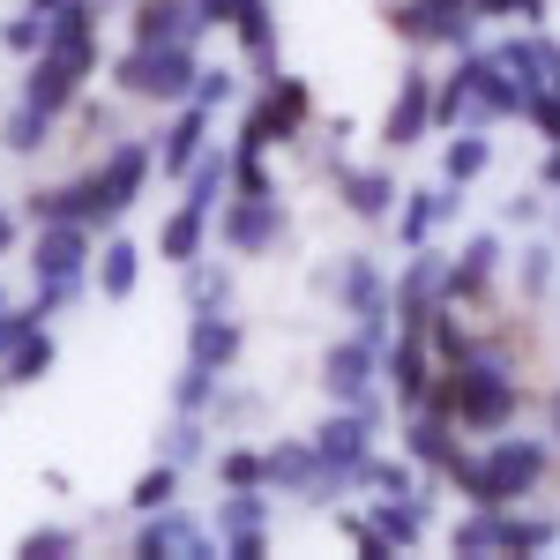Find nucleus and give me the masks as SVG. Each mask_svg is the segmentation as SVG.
I'll return each instance as SVG.
<instances>
[{
  "instance_id": "a211bd4d",
  "label": "nucleus",
  "mask_w": 560,
  "mask_h": 560,
  "mask_svg": "<svg viewBox=\"0 0 560 560\" xmlns=\"http://www.w3.org/2000/svg\"><path fill=\"white\" fill-rule=\"evenodd\" d=\"M179 179H187V210L210 217V210H217V195L232 187V150H202V158H195V165H187Z\"/></svg>"
},
{
  "instance_id": "9b49d317",
  "label": "nucleus",
  "mask_w": 560,
  "mask_h": 560,
  "mask_svg": "<svg viewBox=\"0 0 560 560\" xmlns=\"http://www.w3.org/2000/svg\"><path fill=\"white\" fill-rule=\"evenodd\" d=\"M23 217H31V224H60V217H68V224H90V217H97V179H60V187H31V202H23Z\"/></svg>"
},
{
  "instance_id": "6ab92c4d",
  "label": "nucleus",
  "mask_w": 560,
  "mask_h": 560,
  "mask_svg": "<svg viewBox=\"0 0 560 560\" xmlns=\"http://www.w3.org/2000/svg\"><path fill=\"white\" fill-rule=\"evenodd\" d=\"M433 97H427V75H404V97L388 105V142L404 150V142H419V128H427Z\"/></svg>"
},
{
  "instance_id": "c03bdc74",
  "label": "nucleus",
  "mask_w": 560,
  "mask_h": 560,
  "mask_svg": "<svg viewBox=\"0 0 560 560\" xmlns=\"http://www.w3.org/2000/svg\"><path fill=\"white\" fill-rule=\"evenodd\" d=\"M31 8H38V15H45V8H60V0H31Z\"/></svg>"
},
{
  "instance_id": "dca6fc26",
  "label": "nucleus",
  "mask_w": 560,
  "mask_h": 560,
  "mask_svg": "<svg viewBox=\"0 0 560 560\" xmlns=\"http://www.w3.org/2000/svg\"><path fill=\"white\" fill-rule=\"evenodd\" d=\"M45 142H52V113H38L31 97L0 113V150H15V158H38Z\"/></svg>"
},
{
  "instance_id": "f704fd0d",
  "label": "nucleus",
  "mask_w": 560,
  "mask_h": 560,
  "mask_svg": "<svg viewBox=\"0 0 560 560\" xmlns=\"http://www.w3.org/2000/svg\"><path fill=\"white\" fill-rule=\"evenodd\" d=\"M187 97H195L202 113H217V105L232 97V75H224V68H195V90H187Z\"/></svg>"
},
{
  "instance_id": "2f4dec72",
  "label": "nucleus",
  "mask_w": 560,
  "mask_h": 560,
  "mask_svg": "<svg viewBox=\"0 0 560 560\" xmlns=\"http://www.w3.org/2000/svg\"><path fill=\"white\" fill-rule=\"evenodd\" d=\"M448 179H478L486 173V142L478 135H464V142H448V165H441Z\"/></svg>"
},
{
  "instance_id": "393cba45",
  "label": "nucleus",
  "mask_w": 560,
  "mask_h": 560,
  "mask_svg": "<svg viewBox=\"0 0 560 560\" xmlns=\"http://www.w3.org/2000/svg\"><path fill=\"white\" fill-rule=\"evenodd\" d=\"M269 142H292V120H284V113H277V105H269V97H261L255 113H247V128H240V150H269Z\"/></svg>"
},
{
  "instance_id": "72a5a7b5",
  "label": "nucleus",
  "mask_w": 560,
  "mask_h": 560,
  "mask_svg": "<svg viewBox=\"0 0 560 560\" xmlns=\"http://www.w3.org/2000/svg\"><path fill=\"white\" fill-rule=\"evenodd\" d=\"M501 546H509V553H538V546H553V523H501Z\"/></svg>"
},
{
  "instance_id": "5701e85b",
  "label": "nucleus",
  "mask_w": 560,
  "mask_h": 560,
  "mask_svg": "<svg viewBox=\"0 0 560 560\" xmlns=\"http://www.w3.org/2000/svg\"><path fill=\"white\" fill-rule=\"evenodd\" d=\"M388 382H396L404 404H419V396H427V351H419V337H404V345L388 351Z\"/></svg>"
},
{
  "instance_id": "f8f14e48",
  "label": "nucleus",
  "mask_w": 560,
  "mask_h": 560,
  "mask_svg": "<svg viewBox=\"0 0 560 560\" xmlns=\"http://www.w3.org/2000/svg\"><path fill=\"white\" fill-rule=\"evenodd\" d=\"M314 456H322V471L345 486L359 464H366V411H345V419H329L322 441H314Z\"/></svg>"
},
{
  "instance_id": "2eb2a0df",
  "label": "nucleus",
  "mask_w": 560,
  "mask_h": 560,
  "mask_svg": "<svg viewBox=\"0 0 560 560\" xmlns=\"http://www.w3.org/2000/svg\"><path fill=\"white\" fill-rule=\"evenodd\" d=\"M90 269H97V300H128L135 277H142V247H135V240H105V247L90 255Z\"/></svg>"
},
{
  "instance_id": "49530a36",
  "label": "nucleus",
  "mask_w": 560,
  "mask_h": 560,
  "mask_svg": "<svg viewBox=\"0 0 560 560\" xmlns=\"http://www.w3.org/2000/svg\"><path fill=\"white\" fill-rule=\"evenodd\" d=\"M0 306H8V292H0Z\"/></svg>"
},
{
  "instance_id": "ddd939ff",
  "label": "nucleus",
  "mask_w": 560,
  "mask_h": 560,
  "mask_svg": "<svg viewBox=\"0 0 560 560\" xmlns=\"http://www.w3.org/2000/svg\"><path fill=\"white\" fill-rule=\"evenodd\" d=\"M366 382H374V345H366V337H359V345H337V351H329V396H337L345 411H374Z\"/></svg>"
},
{
  "instance_id": "473e14b6",
  "label": "nucleus",
  "mask_w": 560,
  "mask_h": 560,
  "mask_svg": "<svg viewBox=\"0 0 560 560\" xmlns=\"http://www.w3.org/2000/svg\"><path fill=\"white\" fill-rule=\"evenodd\" d=\"M217 478H224V486H261V456L255 448H224V456H217Z\"/></svg>"
},
{
  "instance_id": "4be33fe9",
  "label": "nucleus",
  "mask_w": 560,
  "mask_h": 560,
  "mask_svg": "<svg viewBox=\"0 0 560 560\" xmlns=\"http://www.w3.org/2000/svg\"><path fill=\"white\" fill-rule=\"evenodd\" d=\"M173 493H179V464H165V456H158V464H150V471L135 478L128 509H135V516H150V509H173Z\"/></svg>"
},
{
  "instance_id": "c9c22d12",
  "label": "nucleus",
  "mask_w": 560,
  "mask_h": 560,
  "mask_svg": "<svg viewBox=\"0 0 560 560\" xmlns=\"http://www.w3.org/2000/svg\"><path fill=\"white\" fill-rule=\"evenodd\" d=\"M411 448H419L427 464H448V456H456V448H448V427H441V419H419V427H411Z\"/></svg>"
},
{
  "instance_id": "f3484780",
  "label": "nucleus",
  "mask_w": 560,
  "mask_h": 560,
  "mask_svg": "<svg viewBox=\"0 0 560 560\" xmlns=\"http://www.w3.org/2000/svg\"><path fill=\"white\" fill-rule=\"evenodd\" d=\"M202 240H210V217H202V210H187V202H179V210L165 217V232H158V255L187 269V261H202Z\"/></svg>"
},
{
  "instance_id": "b1692460",
  "label": "nucleus",
  "mask_w": 560,
  "mask_h": 560,
  "mask_svg": "<svg viewBox=\"0 0 560 560\" xmlns=\"http://www.w3.org/2000/svg\"><path fill=\"white\" fill-rule=\"evenodd\" d=\"M337 187H345V202H351L359 217H382V210H388V195H396L382 173H345V165H337Z\"/></svg>"
},
{
  "instance_id": "4c0bfd02",
  "label": "nucleus",
  "mask_w": 560,
  "mask_h": 560,
  "mask_svg": "<svg viewBox=\"0 0 560 560\" xmlns=\"http://www.w3.org/2000/svg\"><path fill=\"white\" fill-rule=\"evenodd\" d=\"M486 546H501V523H493V516H478V523L456 530V553H486Z\"/></svg>"
},
{
  "instance_id": "6e6552de",
  "label": "nucleus",
  "mask_w": 560,
  "mask_h": 560,
  "mask_svg": "<svg viewBox=\"0 0 560 560\" xmlns=\"http://www.w3.org/2000/svg\"><path fill=\"white\" fill-rule=\"evenodd\" d=\"M83 83H90V75L75 68V60H68V52L38 45V52H31V75H23V97H31L38 113H52V120H60V113L83 97Z\"/></svg>"
},
{
  "instance_id": "7c9ffc66",
  "label": "nucleus",
  "mask_w": 560,
  "mask_h": 560,
  "mask_svg": "<svg viewBox=\"0 0 560 560\" xmlns=\"http://www.w3.org/2000/svg\"><path fill=\"white\" fill-rule=\"evenodd\" d=\"M23 553H31V560H68V553H75V530L45 523V530H31V538H23Z\"/></svg>"
},
{
  "instance_id": "0eeeda50",
  "label": "nucleus",
  "mask_w": 560,
  "mask_h": 560,
  "mask_svg": "<svg viewBox=\"0 0 560 560\" xmlns=\"http://www.w3.org/2000/svg\"><path fill=\"white\" fill-rule=\"evenodd\" d=\"M217 232H224L232 255H269L277 232H284V210H277V195H232V210H224Z\"/></svg>"
},
{
  "instance_id": "9d476101",
  "label": "nucleus",
  "mask_w": 560,
  "mask_h": 560,
  "mask_svg": "<svg viewBox=\"0 0 560 560\" xmlns=\"http://www.w3.org/2000/svg\"><path fill=\"white\" fill-rule=\"evenodd\" d=\"M202 15L195 0H135V45H195Z\"/></svg>"
},
{
  "instance_id": "a878e982",
  "label": "nucleus",
  "mask_w": 560,
  "mask_h": 560,
  "mask_svg": "<svg viewBox=\"0 0 560 560\" xmlns=\"http://www.w3.org/2000/svg\"><path fill=\"white\" fill-rule=\"evenodd\" d=\"M38 45H45V15H38V8H23V15H8V23H0V52L31 60Z\"/></svg>"
},
{
  "instance_id": "1a4fd4ad",
  "label": "nucleus",
  "mask_w": 560,
  "mask_h": 560,
  "mask_svg": "<svg viewBox=\"0 0 560 560\" xmlns=\"http://www.w3.org/2000/svg\"><path fill=\"white\" fill-rule=\"evenodd\" d=\"M202 150H210V113H202V105L187 97V105L173 113V128L158 135V150H150V165H158L165 179H179L187 165H195V158H202Z\"/></svg>"
},
{
  "instance_id": "423d86ee",
  "label": "nucleus",
  "mask_w": 560,
  "mask_h": 560,
  "mask_svg": "<svg viewBox=\"0 0 560 560\" xmlns=\"http://www.w3.org/2000/svg\"><path fill=\"white\" fill-rule=\"evenodd\" d=\"M90 247H97V232L90 224H38V240H31V269H38V284H52V277H83L90 269Z\"/></svg>"
},
{
  "instance_id": "39448f33",
  "label": "nucleus",
  "mask_w": 560,
  "mask_h": 560,
  "mask_svg": "<svg viewBox=\"0 0 560 560\" xmlns=\"http://www.w3.org/2000/svg\"><path fill=\"white\" fill-rule=\"evenodd\" d=\"M135 553L142 560H210V530L179 509H150L135 523Z\"/></svg>"
},
{
  "instance_id": "f03ea898",
  "label": "nucleus",
  "mask_w": 560,
  "mask_h": 560,
  "mask_svg": "<svg viewBox=\"0 0 560 560\" xmlns=\"http://www.w3.org/2000/svg\"><path fill=\"white\" fill-rule=\"evenodd\" d=\"M448 471L471 486L478 509H501V501H516V493H530V486H538V471H546V448H530V441H501L486 464H471V456H448Z\"/></svg>"
},
{
  "instance_id": "de8ad7c7",
  "label": "nucleus",
  "mask_w": 560,
  "mask_h": 560,
  "mask_svg": "<svg viewBox=\"0 0 560 560\" xmlns=\"http://www.w3.org/2000/svg\"><path fill=\"white\" fill-rule=\"evenodd\" d=\"M553 427H560V411H553Z\"/></svg>"
},
{
  "instance_id": "37998d69",
  "label": "nucleus",
  "mask_w": 560,
  "mask_h": 560,
  "mask_svg": "<svg viewBox=\"0 0 560 560\" xmlns=\"http://www.w3.org/2000/svg\"><path fill=\"white\" fill-rule=\"evenodd\" d=\"M509 15H546V0H501Z\"/></svg>"
},
{
  "instance_id": "a18cd8bd",
  "label": "nucleus",
  "mask_w": 560,
  "mask_h": 560,
  "mask_svg": "<svg viewBox=\"0 0 560 560\" xmlns=\"http://www.w3.org/2000/svg\"><path fill=\"white\" fill-rule=\"evenodd\" d=\"M553 179H560V150H553Z\"/></svg>"
},
{
  "instance_id": "58836bf2",
  "label": "nucleus",
  "mask_w": 560,
  "mask_h": 560,
  "mask_svg": "<svg viewBox=\"0 0 560 560\" xmlns=\"http://www.w3.org/2000/svg\"><path fill=\"white\" fill-rule=\"evenodd\" d=\"M359 471L374 478L382 493H411V471H404V464H359Z\"/></svg>"
},
{
  "instance_id": "a19ab883",
  "label": "nucleus",
  "mask_w": 560,
  "mask_h": 560,
  "mask_svg": "<svg viewBox=\"0 0 560 560\" xmlns=\"http://www.w3.org/2000/svg\"><path fill=\"white\" fill-rule=\"evenodd\" d=\"M427 224H433V202H427V195H419V202L404 210V240H427Z\"/></svg>"
},
{
  "instance_id": "c756f323",
  "label": "nucleus",
  "mask_w": 560,
  "mask_h": 560,
  "mask_svg": "<svg viewBox=\"0 0 560 560\" xmlns=\"http://www.w3.org/2000/svg\"><path fill=\"white\" fill-rule=\"evenodd\" d=\"M38 329H45V322H38V306H15V300H8V306H0V359L23 345V337H38Z\"/></svg>"
},
{
  "instance_id": "bb28decb",
  "label": "nucleus",
  "mask_w": 560,
  "mask_h": 560,
  "mask_svg": "<svg viewBox=\"0 0 560 560\" xmlns=\"http://www.w3.org/2000/svg\"><path fill=\"white\" fill-rule=\"evenodd\" d=\"M210 396H217V374L187 359V374L173 382V404H179V411H210Z\"/></svg>"
},
{
  "instance_id": "e433bc0d",
  "label": "nucleus",
  "mask_w": 560,
  "mask_h": 560,
  "mask_svg": "<svg viewBox=\"0 0 560 560\" xmlns=\"http://www.w3.org/2000/svg\"><path fill=\"white\" fill-rule=\"evenodd\" d=\"M187 300L195 306H224V269H195V261H187Z\"/></svg>"
},
{
  "instance_id": "f257e3e1",
  "label": "nucleus",
  "mask_w": 560,
  "mask_h": 560,
  "mask_svg": "<svg viewBox=\"0 0 560 560\" xmlns=\"http://www.w3.org/2000/svg\"><path fill=\"white\" fill-rule=\"evenodd\" d=\"M195 45H128L120 60H113V83L120 97H150V105H187V90H195Z\"/></svg>"
},
{
  "instance_id": "7ed1b4c3",
  "label": "nucleus",
  "mask_w": 560,
  "mask_h": 560,
  "mask_svg": "<svg viewBox=\"0 0 560 560\" xmlns=\"http://www.w3.org/2000/svg\"><path fill=\"white\" fill-rule=\"evenodd\" d=\"M448 411H456V427H471V433L509 427L516 382H509L501 366H464V374H448Z\"/></svg>"
},
{
  "instance_id": "4468645a",
  "label": "nucleus",
  "mask_w": 560,
  "mask_h": 560,
  "mask_svg": "<svg viewBox=\"0 0 560 560\" xmlns=\"http://www.w3.org/2000/svg\"><path fill=\"white\" fill-rule=\"evenodd\" d=\"M187 359H195V366H210V374H224V366L240 359V322H232V314H217V306H202V314H195V329H187Z\"/></svg>"
},
{
  "instance_id": "412c9836",
  "label": "nucleus",
  "mask_w": 560,
  "mask_h": 560,
  "mask_svg": "<svg viewBox=\"0 0 560 560\" xmlns=\"http://www.w3.org/2000/svg\"><path fill=\"white\" fill-rule=\"evenodd\" d=\"M261 516H269L261 486H224V501H217V538H232V530H261Z\"/></svg>"
},
{
  "instance_id": "c85d7f7f",
  "label": "nucleus",
  "mask_w": 560,
  "mask_h": 560,
  "mask_svg": "<svg viewBox=\"0 0 560 560\" xmlns=\"http://www.w3.org/2000/svg\"><path fill=\"white\" fill-rule=\"evenodd\" d=\"M493 255H501V247H493V240H478L471 255H464V269H448V300H456V292H478V284H486V269H493Z\"/></svg>"
},
{
  "instance_id": "cd10ccee",
  "label": "nucleus",
  "mask_w": 560,
  "mask_h": 560,
  "mask_svg": "<svg viewBox=\"0 0 560 560\" xmlns=\"http://www.w3.org/2000/svg\"><path fill=\"white\" fill-rule=\"evenodd\" d=\"M195 456H202V419H195V411H179V427L165 433V464H179V471H187Z\"/></svg>"
},
{
  "instance_id": "79ce46f5",
  "label": "nucleus",
  "mask_w": 560,
  "mask_h": 560,
  "mask_svg": "<svg viewBox=\"0 0 560 560\" xmlns=\"http://www.w3.org/2000/svg\"><path fill=\"white\" fill-rule=\"evenodd\" d=\"M15 232H23V224H15V217H8V210H0V261H8V255H15Z\"/></svg>"
},
{
  "instance_id": "aec40b11",
  "label": "nucleus",
  "mask_w": 560,
  "mask_h": 560,
  "mask_svg": "<svg viewBox=\"0 0 560 560\" xmlns=\"http://www.w3.org/2000/svg\"><path fill=\"white\" fill-rule=\"evenodd\" d=\"M45 374H52V337H23V345L8 351V359H0V382H15V388H38Z\"/></svg>"
},
{
  "instance_id": "ea45409f",
  "label": "nucleus",
  "mask_w": 560,
  "mask_h": 560,
  "mask_svg": "<svg viewBox=\"0 0 560 560\" xmlns=\"http://www.w3.org/2000/svg\"><path fill=\"white\" fill-rule=\"evenodd\" d=\"M232 8H240V0H195V15H202V31H224V23H232Z\"/></svg>"
},
{
  "instance_id": "20e7f679",
  "label": "nucleus",
  "mask_w": 560,
  "mask_h": 560,
  "mask_svg": "<svg viewBox=\"0 0 560 560\" xmlns=\"http://www.w3.org/2000/svg\"><path fill=\"white\" fill-rule=\"evenodd\" d=\"M90 179H97V217H90V232H113V224L135 210L142 179H150V142H113L105 165H97Z\"/></svg>"
}]
</instances>
